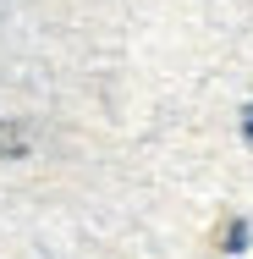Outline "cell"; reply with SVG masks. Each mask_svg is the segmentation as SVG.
I'll return each mask as SVG.
<instances>
[{
    "label": "cell",
    "instance_id": "obj_1",
    "mask_svg": "<svg viewBox=\"0 0 253 259\" xmlns=\"http://www.w3.org/2000/svg\"><path fill=\"white\" fill-rule=\"evenodd\" d=\"M215 243H220V248H226V254H242V248H248V221H226V226H220V237H215Z\"/></svg>",
    "mask_w": 253,
    "mask_h": 259
},
{
    "label": "cell",
    "instance_id": "obj_2",
    "mask_svg": "<svg viewBox=\"0 0 253 259\" xmlns=\"http://www.w3.org/2000/svg\"><path fill=\"white\" fill-rule=\"evenodd\" d=\"M242 138L253 144V105H248V116H242Z\"/></svg>",
    "mask_w": 253,
    "mask_h": 259
}]
</instances>
